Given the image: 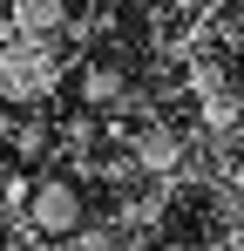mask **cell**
Here are the masks:
<instances>
[{"label": "cell", "mask_w": 244, "mask_h": 251, "mask_svg": "<svg viewBox=\"0 0 244 251\" xmlns=\"http://www.w3.org/2000/svg\"><path fill=\"white\" fill-rule=\"evenodd\" d=\"M27 224H34L41 238H68V231H75L81 224V190L75 183H61V176H48V183H34V190H27Z\"/></svg>", "instance_id": "cell-1"}, {"label": "cell", "mask_w": 244, "mask_h": 251, "mask_svg": "<svg viewBox=\"0 0 244 251\" xmlns=\"http://www.w3.org/2000/svg\"><path fill=\"white\" fill-rule=\"evenodd\" d=\"M54 82V54H41L27 34L21 41H0V88L7 95H41Z\"/></svg>", "instance_id": "cell-2"}, {"label": "cell", "mask_w": 244, "mask_h": 251, "mask_svg": "<svg viewBox=\"0 0 244 251\" xmlns=\"http://www.w3.org/2000/svg\"><path fill=\"white\" fill-rule=\"evenodd\" d=\"M14 27H21L27 41L61 34V27H68V7H61V0H14Z\"/></svg>", "instance_id": "cell-3"}, {"label": "cell", "mask_w": 244, "mask_h": 251, "mask_svg": "<svg viewBox=\"0 0 244 251\" xmlns=\"http://www.w3.org/2000/svg\"><path fill=\"white\" fill-rule=\"evenodd\" d=\"M122 68H109V61H102V68H88V75H81V102H88V109H109V102H122Z\"/></svg>", "instance_id": "cell-4"}, {"label": "cell", "mask_w": 244, "mask_h": 251, "mask_svg": "<svg viewBox=\"0 0 244 251\" xmlns=\"http://www.w3.org/2000/svg\"><path fill=\"white\" fill-rule=\"evenodd\" d=\"M136 156H143V170H170V163H176V136H163V129H143Z\"/></svg>", "instance_id": "cell-5"}, {"label": "cell", "mask_w": 244, "mask_h": 251, "mask_svg": "<svg viewBox=\"0 0 244 251\" xmlns=\"http://www.w3.org/2000/svg\"><path fill=\"white\" fill-rule=\"evenodd\" d=\"M231 123H238V102L217 95V102H210V129H231Z\"/></svg>", "instance_id": "cell-6"}, {"label": "cell", "mask_w": 244, "mask_h": 251, "mask_svg": "<svg viewBox=\"0 0 244 251\" xmlns=\"http://www.w3.org/2000/svg\"><path fill=\"white\" fill-rule=\"evenodd\" d=\"M21 150H27V156H41V150H48V129L27 123V129H21Z\"/></svg>", "instance_id": "cell-7"}]
</instances>
